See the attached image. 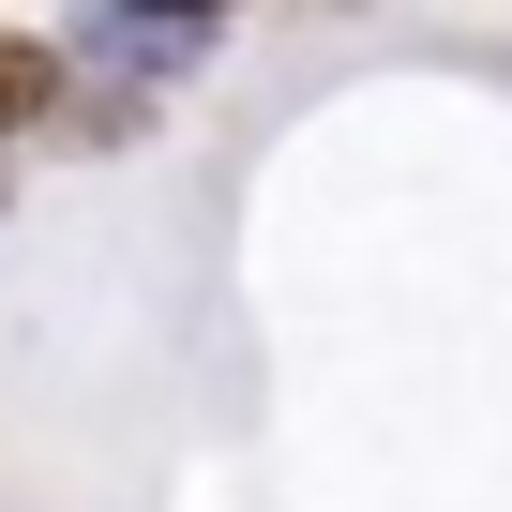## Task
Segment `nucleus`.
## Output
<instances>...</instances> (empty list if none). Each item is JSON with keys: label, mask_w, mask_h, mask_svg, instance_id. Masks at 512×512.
<instances>
[{"label": "nucleus", "mask_w": 512, "mask_h": 512, "mask_svg": "<svg viewBox=\"0 0 512 512\" xmlns=\"http://www.w3.org/2000/svg\"><path fill=\"white\" fill-rule=\"evenodd\" d=\"M226 46V16H76V61H106L136 106H151V76H196Z\"/></svg>", "instance_id": "f257e3e1"}, {"label": "nucleus", "mask_w": 512, "mask_h": 512, "mask_svg": "<svg viewBox=\"0 0 512 512\" xmlns=\"http://www.w3.org/2000/svg\"><path fill=\"white\" fill-rule=\"evenodd\" d=\"M61 106H76L61 46H46V31H0V136H31V121H61Z\"/></svg>", "instance_id": "f03ea898"}]
</instances>
